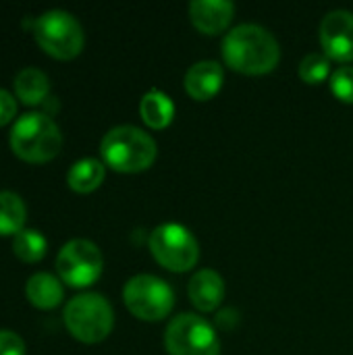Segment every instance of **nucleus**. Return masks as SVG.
Wrapping results in <instances>:
<instances>
[{
	"label": "nucleus",
	"instance_id": "nucleus-1",
	"mask_svg": "<svg viewBox=\"0 0 353 355\" xmlns=\"http://www.w3.org/2000/svg\"><path fill=\"white\" fill-rule=\"evenodd\" d=\"M223 58L227 67L237 73L264 75L279 64L281 50L279 42L268 29L243 23L227 33L223 42Z\"/></svg>",
	"mask_w": 353,
	"mask_h": 355
},
{
	"label": "nucleus",
	"instance_id": "nucleus-2",
	"mask_svg": "<svg viewBox=\"0 0 353 355\" xmlns=\"http://www.w3.org/2000/svg\"><path fill=\"white\" fill-rule=\"evenodd\" d=\"M100 154L104 164L112 171L141 173L156 160V141L139 127L119 125L104 135Z\"/></svg>",
	"mask_w": 353,
	"mask_h": 355
},
{
	"label": "nucleus",
	"instance_id": "nucleus-3",
	"mask_svg": "<svg viewBox=\"0 0 353 355\" xmlns=\"http://www.w3.org/2000/svg\"><path fill=\"white\" fill-rule=\"evenodd\" d=\"M12 152L27 162H48L62 148V133L46 112H25L10 131Z\"/></svg>",
	"mask_w": 353,
	"mask_h": 355
},
{
	"label": "nucleus",
	"instance_id": "nucleus-4",
	"mask_svg": "<svg viewBox=\"0 0 353 355\" xmlns=\"http://www.w3.org/2000/svg\"><path fill=\"white\" fill-rule=\"evenodd\" d=\"M64 327L81 343H100L104 341L114 324L112 306L100 293H81L75 295L62 312Z\"/></svg>",
	"mask_w": 353,
	"mask_h": 355
},
{
	"label": "nucleus",
	"instance_id": "nucleus-5",
	"mask_svg": "<svg viewBox=\"0 0 353 355\" xmlns=\"http://www.w3.org/2000/svg\"><path fill=\"white\" fill-rule=\"evenodd\" d=\"M33 35L37 46L60 60H71L83 50V27L81 23L67 10L52 8L42 12L33 21Z\"/></svg>",
	"mask_w": 353,
	"mask_h": 355
},
{
	"label": "nucleus",
	"instance_id": "nucleus-6",
	"mask_svg": "<svg viewBox=\"0 0 353 355\" xmlns=\"http://www.w3.org/2000/svg\"><path fill=\"white\" fill-rule=\"evenodd\" d=\"M150 254L171 272H187L200 260V245L191 231L177 223H164L150 233Z\"/></svg>",
	"mask_w": 353,
	"mask_h": 355
},
{
	"label": "nucleus",
	"instance_id": "nucleus-7",
	"mask_svg": "<svg viewBox=\"0 0 353 355\" xmlns=\"http://www.w3.org/2000/svg\"><path fill=\"white\" fill-rule=\"evenodd\" d=\"M123 302L135 318L158 322L171 314L175 306V293L162 279L152 275H137L125 283Z\"/></svg>",
	"mask_w": 353,
	"mask_h": 355
},
{
	"label": "nucleus",
	"instance_id": "nucleus-8",
	"mask_svg": "<svg viewBox=\"0 0 353 355\" xmlns=\"http://www.w3.org/2000/svg\"><path fill=\"white\" fill-rule=\"evenodd\" d=\"M164 347L169 355H221L216 331L196 314H179L169 322Z\"/></svg>",
	"mask_w": 353,
	"mask_h": 355
},
{
	"label": "nucleus",
	"instance_id": "nucleus-9",
	"mask_svg": "<svg viewBox=\"0 0 353 355\" xmlns=\"http://www.w3.org/2000/svg\"><path fill=\"white\" fill-rule=\"evenodd\" d=\"M104 258L96 243L87 239H71L56 256V270L69 287H89L102 275Z\"/></svg>",
	"mask_w": 353,
	"mask_h": 355
},
{
	"label": "nucleus",
	"instance_id": "nucleus-10",
	"mask_svg": "<svg viewBox=\"0 0 353 355\" xmlns=\"http://www.w3.org/2000/svg\"><path fill=\"white\" fill-rule=\"evenodd\" d=\"M320 44L331 60L353 62V12L331 10L320 23Z\"/></svg>",
	"mask_w": 353,
	"mask_h": 355
},
{
	"label": "nucleus",
	"instance_id": "nucleus-11",
	"mask_svg": "<svg viewBox=\"0 0 353 355\" xmlns=\"http://www.w3.org/2000/svg\"><path fill=\"white\" fill-rule=\"evenodd\" d=\"M235 15V6L229 0H193L189 4V17L198 31L216 35L225 31Z\"/></svg>",
	"mask_w": 353,
	"mask_h": 355
},
{
	"label": "nucleus",
	"instance_id": "nucleus-12",
	"mask_svg": "<svg viewBox=\"0 0 353 355\" xmlns=\"http://www.w3.org/2000/svg\"><path fill=\"white\" fill-rule=\"evenodd\" d=\"M223 81H225V73H223V67L214 60H200L196 64L189 67V71L185 73V92L198 100V102H206V100H212L221 87H223Z\"/></svg>",
	"mask_w": 353,
	"mask_h": 355
},
{
	"label": "nucleus",
	"instance_id": "nucleus-13",
	"mask_svg": "<svg viewBox=\"0 0 353 355\" xmlns=\"http://www.w3.org/2000/svg\"><path fill=\"white\" fill-rule=\"evenodd\" d=\"M187 293L200 312H214L225 300V281L216 270L202 268L191 277Z\"/></svg>",
	"mask_w": 353,
	"mask_h": 355
},
{
	"label": "nucleus",
	"instance_id": "nucleus-14",
	"mask_svg": "<svg viewBox=\"0 0 353 355\" xmlns=\"http://www.w3.org/2000/svg\"><path fill=\"white\" fill-rule=\"evenodd\" d=\"M25 295L27 300L42 310H52L62 302V285L60 279H56L50 272H35L27 279L25 285Z\"/></svg>",
	"mask_w": 353,
	"mask_h": 355
},
{
	"label": "nucleus",
	"instance_id": "nucleus-15",
	"mask_svg": "<svg viewBox=\"0 0 353 355\" xmlns=\"http://www.w3.org/2000/svg\"><path fill=\"white\" fill-rule=\"evenodd\" d=\"M15 94L27 106L42 104L50 94V79L35 67H25L15 77Z\"/></svg>",
	"mask_w": 353,
	"mask_h": 355
},
{
	"label": "nucleus",
	"instance_id": "nucleus-16",
	"mask_svg": "<svg viewBox=\"0 0 353 355\" xmlns=\"http://www.w3.org/2000/svg\"><path fill=\"white\" fill-rule=\"evenodd\" d=\"M139 114L144 119V123L152 129H164L173 123L175 116V104L173 100L160 92V89H152L148 92L141 102H139Z\"/></svg>",
	"mask_w": 353,
	"mask_h": 355
},
{
	"label": "nucleus",
	"instance_id": "nucleus-17",
	"mask_svg": "<svg viewBox=\"0 0 353 355\" xmlns=\"http://www.w3.org/2000/svg\"><path fill=\"white\" fill-rule=\"evenodd\" d=\"M104 175H106L104 162H100L98 158H81L69 168L67 183L77 193H89L102 185Z\"/></svg>",
	"mask_w": 353,
	"mask_h": 355
},
{
	"label": "nucleus",
	"instance_id": "nucleus-18",
	"mask_svg": "<svg viewBox=\"0 0 353 355\" xmlns=\"http://www.w3.org/2000/svg\"><path fill=\"white\" fill-rule=\"evenodd\" d=\"M27 208L19 193L0 191V235H17L25 229Z\"/></svg>",
	"mask_w": 353,
	"mask_h": 355
},
{
	"label": "nucleus",
	"instance_id": "nucleus-19",
	"mask_svg": "<svg viewBox=\"0 0 353 355\" xmlns=\"http://www.w3.org/2000/svg\"><path fill=\"white\" fill-rule=\"evenodd\" d=\"M48 241L35 229H23L12 237V252L23 262H37L46 256Z\"/></svg>",
	"mask_w": 353,
	"mask_h": 355
},
{
	"label": "nucleus",
	"instance_id": "nucleus-20",
	"mask_svg": "<svg viewBox=\"0 0 353 355\" xmlns=\"http://www.w3.org/2000/svg\"><path fill=\"white\" fill-rule=\"evenodd\" d=\"M331 58L327 54L312 52L300 62V77L308 85H318L325 79H331Z\"/></svg>",
	"mask_w": 353,
	"mask_h": 355
},
{
	"label": "nucleus",
	"instance_id": "nucleus-21",
	"mask_svg": "<svg viewBox=\"0 0 353 355\" xmlns=\"http://www.w3.org/2000/svg\"><path fill=\"white\" fill-rule=\"evenodd\" d=\"M331 92L345 104H353V67H339L331 75Z\"/></svg>",
	"mask_w": 353,
	"mask_h": 355
},
{
	"label": "nucleus",
	"instance_id": "nucleus-22",
	"mask_svg": "<svg viewBox=\"0 0 353 355\" xmlns=\"http://www.w3.org/2000/svg\"><path fill=\"white\" fill-rule=\"evenodd\" d=\"M0 355H25L23 339L12 331L2 329L0 331Z\"/></svg>",
	"mask_w": 353,
	"mask_h": 355
},
{
	"label": "nucleus",
	"instance_id": "nucleus-23",
	"mask_svg": "<svg viewBox=\"0 0 353 355\" xmlns=\"http://www.w3.org/2000/svg\"><path fill=\"white\" fill-rule=\"evenodd\" d=\"M15 112H17L15 98L10 96V92H6V89L0 87V127L6 125V123H10V119L15 116Z\"/></svg>",
	"mask_w": 353,
	"mask_h": 355
}]
</instances>
